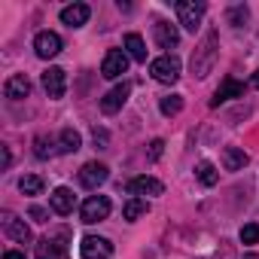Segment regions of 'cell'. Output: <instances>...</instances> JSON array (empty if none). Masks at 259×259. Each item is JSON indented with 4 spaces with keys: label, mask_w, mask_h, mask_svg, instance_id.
Segmentation results:
<instances>
[{
    "label": "cell",
    "mask_w": 259,
    "mask_h": 259,
    "mask_svg": "<svg viewBox=\"0 0 259 259\" xmlns=\"http://www.w3.org/2000/svg\"><path fill=\"white\" fill-rule=\"evenodd\" d=\"M232 98H244V82H238L235 76H226L223 85L217 89V95L210 98V107H220V104H226Z\"/></svg>",
    "instance_id": "12"
},
{
    "label": "cell",
    "mask_w": 259,
    "mask_h": 259,
    "mask_svg": "<svg viewBox=\"0 0 259 259\" xmlns=\"http://www.w3.org/2000/svg\"><path fill=\"white\" fill-rule=\"evenodd\" d=\"M241 241H244V244H256V241H259V223H247V226L241 229Z\"/></svg>",
    "instance_id": "27"
},
{
    "label": "cell",
    "mask_w": 259,
    "mask_h": 259,
    "mask_svg": "<svg viewBox=\"0 0 259 259\" xmlns=\"http://www.w3.org/2000/svg\"><path fill=\"white\" fill-rule=\"evenodd\" d=\"M31 220H37V223H46V220H49V210L34 204V207H31Z\"/></svg>",
    "instance_id": "30"
},
{
    "label": "cell",
    "mask_w": 259,
    "mask_h": 259,
    "mask_svg": "<svg viewBox=\"0 0 259 259\" xmlns=\"http://www.w3.org/2000/svg\"><path fill=\"white\" fill-rule=\"evenodd\" d=\"M79 253H82V259H110V256H113V244H110L107 238L85 235L82 244H79Z\"/></svg>",
    "instance_id": "6"
},
{
    "label": "cell",
    "mask_w": 259,
    "mask_h": 259,
    "mask_svg": "<svg viewBox=\"0 0 259 259\" xmlns=\"http://www.w3.org/2000/svg\"><path fill=\"white\" fill-rule=\"evenodd\" d=\"M34 52L40 55V58H55L58 52H61V37L55 34V31H40L37 37H34Z\"/></svg>",
    "instance_id": "8"
},
{
    "label": "cell",
    "mask_w": 259,
    "mask_h": 259,
    "mask_svg": "<svg viewBox=\"0 0 259 259\" xmlns=\"http://www.w3.org/2000/svg\"><path fill=\"white\" fill-rule=\"evenodd\" d=\"M52 147H55V144H52L46 135H40V138L34 141V156H37V159H49L52 153H58V150H52Z\"/></svg>",
    "instance_id": "26"
},
{
    "label": "cell",
    "mask_w": 259,
    "mask_h": 259,
    "mask_svg": "<svg viewBox=\"0 0 259 259\" xmlns=\"http://www.w3.org/2000/svg\"><path fill=\"white\" fill-rule=\"evenodd\" d=\"M95 144H101V150H107V132L104 128H95Z\"/></svg>",
    "instance_id": "31"
},
{
    "label": "cell",
    "mask_w": 259,
    "mask_h": 259,
    "mask_svg": "<svg viewBox=\"0 0 259 259\" xmlns=\"http://www.w3.org/2000/svg\"><path fill=\"white\" fill-rule=\"evenodd\" d=\"M213 61H217V31H207L204 43L192 55V73L195 76H207L210 67H213Z\"/></svg>",
    "instance_id": "1"
},
{
    "label": "cell",
    "mask_w": 259,
    "mask_h": 259,
    "mask_svg": "<svg viewBox=\"0 0 259 259\" xmlns=\"http://www.w3.org/2000/svg\"><path fill=\"white\" fill-rule=\"evenodd\" d=\"M128 95H132V85H128V82L110 89V92L101 98V110H104V113H116V110H122L125 101H128Z\"/></svg>",
    "instance_id": "11"
},
{
    "label": "cell",
    "mask_w": 259,
    "mask_h": 259,
    "mask_svg": "<svg viewBox=\"0 0 259 259\" xmlns=\"http://www.w3.org/2000/svg\"><path fill=\"white\" fill-rule=\"evenodd\" d=\"M79 217H82V223H89V226L107 220V217H110V198H107V195H89V198L82 201Z\"/></svg>",
    "instance_id": "5"
},
{
    "label": "cell",
    "mask_w": 259,
    "mask_h": 259,
    "mask_svg": "<svg viewBox=\"0 0 259 259\" xmlns=\"http://www.w3.org/2000/svg\"><path fill=\"white\" fill-rule=\"evenodd\" d=\"M4 95H7L10 101H22V98H28V95H31V82H28V76H25V73L10 76L7 85H4Z\"/></svg>",
    "instance_id": "15"
},
{
    "label": "cell",
    "mask_w": 259,
    "mask_h": 259,
    "mask_svg": "<svg viewBox=\"0 0 259 259\" xmlns=\"http://www.w3.org/2000/svg\"><path fill=\"white\" fill-rule=\"evenodd\" d=\"M162 150H165V141L162 138H156L153 144H150V159L156 162V159H162Z\"/></svg>",
    "instance_id": "29"
},
{
    "label": "cell",
    "mask_w": 259,
    "mask_h": 259,
    "mask_svg": "<svg viewBox=\"0 0 259 259\" xmlns=\"http://www.w3.org/2000/svg\"><path fill=\"white\" fill-rule=\"evenodd\" d=\"M156 43L162 46V49H174L177 43H180V31L171 25V22H156Z\"/></svg>",
    "instance_id": "16"
},
{
    "label": "cell",
    "mask_w": 259,
    "mask_h": 259,
    "mask_svg": "<svg viewBox=\"0 0 259 259\" xmlns=\"http://www.w3.org/2000/svg\"><path fill=\"white\" fill-rule=\"evenodd\" d=\"M150 210V204H147V198H132V201H125V207H122V217L128 220V223H135L138 217H144Z\"/></svg>",
    "instance_id": "22"
},
{
    "label": "cell",
    "mask_w": 259,
    "mask_h": 259,
    "mask_svg": "<svg viewBox=\"0 0 259 259\" xmlns=\"http://www.w3.org/2000/svg\"><path fill=\"white\" fill-rule=\"evenodd\" d=\"M204 4H201V0H180V4H177V16H180V25L186 28V31H198L201 28V19H204Z\"/></svg>",
    "instance_id": "3"
},
{
    "label": "cell",
    "mask_w": 259,
    "mask_h": 259,
    "mask_svg": "<svg viewBox=\"0 0 259 259\" xmlns=\"http://www.w3.org/2000/svg\"><path fill=\"white\" fill-rule=\"evenodd\" d=\"M73 201H76V198H73V192H70L67 186H58V189L49 195L52 210H55V213H61V217H67V213L73 210Z\"/></svg>",
    "instance_id": "17"
},
{
    "label": "cell",
    "mask_w": 259,
    "mask_h": 259,
    "mask_svg": "<svg viewBox=\"0 0 259 259\" xmlns=\"http://www.w3.org/2000/svg\"><path fill=\"white\" fill-rule=\"evenodd\" d=\"M43 89H46V95H49L52 101L64 98V89H67L64 70H61V67H46V70H43Z\"/></svg>",
    "instance_id": "9"
},
{
    "label": "cell",
    "mask_w": 259,
    "mask_h": 259,
    "mask_svg": "<svg viewBox=\"0 0 259 259\" xmlns=\"http://www.w3.org/2000/svg\"><path fill=\"white\" fill-rule=\"evenodd\" d=\"M150 73H153V79H156V82L171 85V82H177V79H180V58H177L174 52H165L162 58H156V61L150 64Z\"/></svg>",
    "instance_id": "2"
},
{
    "label": "cell",
    "mask_w": 259,
    "mask_h": 259,
    "mask_svg": "<svg viewBox=\"0 0 259 259\" xmlns=\"http://www.w3.org/2000/svg\"><path fill=\"white\" fill-rule=\"evenodd\" d=\"M107 177H110V171H107V165H101V162H89V165H82V171H79V183H82L85 189H98L101 183H107Z\"/></svg>",
    "instance_id": "10"
},
{
    "label": "cell",
    "mask_w": 259,
    "mask_h": 259,
    "mask_svg": "<svg viewBox=\"0 0 259 259\" xmlns=\"http://www.w3.org/2000/svg\"><path fill=\"white\" fill-rule=\"evenodd\" d=\"M250 82H253V89H259V70L253 73V79H250Z\"/></svg>",
    "instance_id": "34"
},
{
    "label": "cell",
    "mask_w": 259,
    "mask_h": 259,
    "mask_svg": "<svg viewBox=\"0 0 259 259\" xmlns=\"http://www.w3.org/2000/svg\"><path fill=\"white\" fill-rule=\"evenodd\" d=\"M4 229H7V235H10L13 241H19V244H28V241H31V229H28L22 220H16L13 213H4Z\"/></svg>",
    "instance_id": "18"
},
{
    "label": "cell",
    "mask_w": 259,
    "mask_h": 259,
    "mask_svg": "<svg viewBox=\"0 0 259 259\" xmlns=\"http://www.w3.org/2000/svg\"><path fill=\"white\" fill-rule=\"evenodd\" d=\"M247 165V153L241 147H226L223 150V168L226 171H241Z\"/></svg>",
    "instance_id": "19"
},
{
    "label": "cell",
    "mask_w": 259,
    "mask_h": 259,
    "mask_svg": "<svg viewBox=\"0 0 259 259\" xmlns=\"http://www.w3.org/2000/svg\"><path fill=\"white\" fill-rule=\"evenodd\" d=\"M125 70H128V52H125V49H110V52L104 55L101 76H107V79H116V76H122Z\"/></svg>",
    "instance_id": "7"
},
{
    "label": "cell",
    "mask_w": 259,
    "mask_h": 259,
    "mask_svg": "<svg viewBox=\"0 0 259 259\" xmlns=\"http://www.w3.org/2000/svg\"><path fill=\"white\" fill-rule=\"evenodd\" d=\"M19 189H22L25 195H40V192H43V177H37V174H28V177H22Z\"/></svg>",
    "instance_id": "24"
},
{
    "label": "cell",
    "mask_w": 259,
    "mask_h": 259,
    "mask_svg": "<svg viewBox=\"0 0 259 259\" xmlns=\"http://www.w3.org/2000/svg\"><path fill=\"white\" fill-rule=\"evenodd\" d=\"M10 162H13V156H10V150L4 147V168H10Z\"/></svg>",
    "instance_id": "33"
},
{
    "label": "cell",
    "mask_w": 259,
    "mask_h": 259,
    "mask_svg": "<svg viewBox=\"0 0 259 259\" xmlns=\"http://www.w3.org/2000/svg\"><path fill=\"white\" fill-rule=\"evenodd\" d=\"M79 147H82V138H79V132H73V128H64L58 135V153H76Z\"/></svg>",
    "instance_id": "21"
},
{
    "label": "cell",
    "mask_w": 259,
    "mask_h": 259,
    "mask_svg": "<svg viewBox=\"0 0 259 259\" xmlns=\"http://www.w3.org/2000/svg\"><path fill=\"white\" fill-rule=\"evenodd\" d=\"M244 19H247V10H244V7H235V10H229V22H232L235 28H238Z\"/></svg>",
    "instance_id": "28"
},
{
    "label": "cell",
    "mask_w": 259,
    "mask_h": 259,
    "mask_svg": "<svg viewBox=\"0 0 259 259\" xmlns=\"http://www.w3.org/2000/svg\"><path fill=\"white\" fill-rule=\"evenodd\" d=\"M4 259H25V253H19V250H7Z\"/></svg>",
    "instance_id": "32"
},
{
    "label": "cell",
    "mask_w": 259,
    "mask_h": 259,
    "mask_svg": "<svg viewBox=\"0 0 259 259\" xmlns=\"http://www.w3.org/2000/svg\"><path fill=\"white\" fill-rule=\"evenodd\" d=\"M67 232L61 229L58 235H46V238H40L37 241V259H67Z\"/></svg>",
    "instance_id": "4"
},
{
    "label": "cell",
    "mask_w": 259,
    "mask_h": 259,
    "mask_svg": "<svg viewBox=\"0 0 259 259\" xmlns=\"http://www.w3.org/2000/svg\"><path fill=\"white\" fill-rule=\"evenodd\" d=\"M244 259H259V256H256V253H247V256H244Z\"/></svg>",
    "instance_id": "35"
},
{
    "label": "cell",
    "mask_w": 259,
    "mask_h": 259,
    "mask_svg": "<svg viewBox=\"0 0 259 259\" xmlns=\"http://www.w3.org/2000/svg\"><path fill=\"white\" fill-rule=\"evenodd\" d=\"M125 52L128 58H135V61H147V46H144V37L141 34H125Z\"/></svg>",
    "instance_id": "20"
},
{
    "label": "cell",
    "mask_w": 259,
    "mask_h": 259,
    "mask_svg": "<svg viewBox=\"0 0 259 259\" xmlns=\"http://www.w3.org/2000/svg\"><path fill=\"white\" fill-rule=\"evenodd\" d=\"M195 174H198V180H201L204 186H213V183L220 180V174H217V168H213L210 162H198V168H195Z\"/></svg>",
    "instance_id": "23"
},
{
    "label": "cell",
    "mask_w": 259,
    "mask_h": 259,
    "mask_svg": "<svg viewBox=\"0 0 259 259\" xmlns=\"http://www.w3.org/2000/svg\"><path fill=\"white\" fill-rule=\"evenodd\" d=\"M159 110H162L165 116H177V113L183 110V98H180V95H168V98H162Z\"/></svg>",
    "instance_id": "25"
},
{
    "label": "cell",
    "mask_w": 259,
    "mask_h": 259,
    "mask_svg": "<svg viewBox=\"0 0 259 259\" xmlns=\"http://www.w3.org/2000/svg\"><path fill=\"white\" fill-rule=\"evenodd\" d=\"M128 192H132L135 198H138V195H162L165 186H162L156 177H147V174H144V177H135L132 183H128Z\"/></svg>",
    "instance_id": "13"
},
{
    "label": "cell",
    "mask_w": 259,
    "mask_h": 259,
    "mask_svg": "<svg viewBox=\"0 0 259 259\" xmlns=\"http://www.w3.org/2000/svg\"><path fill=\"white\" fill-rule=\"evenodd\" d=\"M89 16H92V10H89L85 4H73V7H64V10H61V22H64L67 28H82V25L89 22Z\"/></svg>",
    "instance_id": "14"
}]
</instances>
